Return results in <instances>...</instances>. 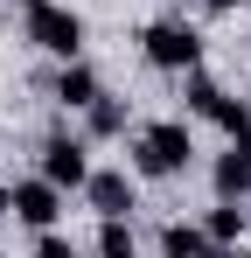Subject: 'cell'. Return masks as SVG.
Listing matches in <instances>:
<instances>
[{"mask_svg": "<svg viewBox=\"0 0 251 258\" xmlns=\"http://www.w3.org/2000/svg\"><path fill=\"white\" fill-rule=\"evenodd\" d=\"M189 161H196V133H189V119H154V126L133 133V174L174 181V174H189Z\"/></svg>", "mask_w": 251, "mask_h": 258, "instance_id": "1", "label": "cell"}, {"mask_svg": "<svg viewBox=\"0 0 251 258\" xmlns=\"http://www.w3.org/2000/svg\"><path fill=\"white\" fill-rule=\"evenodd\" d=\"M140 56L167 77H189V70H203V28L181 21V14H161V21L140 28Z\"/></svg>", "mask_w": 251, "mask_h": 258, "instance_id": "2", "label": "cell"}, {"mask_svg": "<svg viewBox=\"0 0 251 258\" xmlns=\"http://www.w3.org/2000/svg\"><path fill=\"white\" fill-rule=\"evenodd\" d=\"M28 42L42 56H56V63H77L84 56V14L63 7V0H42V7H28Z\"/></svg>", "mask_w": 251, "mask_h": 258, "instance_id": "3", "label": "cell"}, {"mask_svg": "<svg viewBox=\"0 0 251 258\" xmlns=\"http://www.w3.org/2000/svg\"><path fill=\"white\" fill-rule=\"evenodd\" d=\"M7 210H14V223H28V230H56L63 223V188L49 174H28V181L7 188Z\"/></svg>", "mask_w": 251, "mask_h": 258, "instance_id": "4", "label": "cell"}, {"mask_svg": "<svg viewBox=\"0 0 251 258\" xmlns=\"http://www.w3.org/2000/svg\"><path fill=\"white\" fill-rule=\"evenodd\" d=\"M42 174H49L63 196L91 181V161H84V140H77V133H49V140H42Z\"/></svg>", "mask_w": 251, "mask_h": 258, "instance_id": "5", "label": "cell"}, {"mask_svg": "<svg viewBox=\"0 0 251 258\" xmlns=\"http://www.w3.org/2000/svg\"><path fill=\"white\" fill-rule=\"evenodd\" d=\"M133 196H140V188H133L126 168H91V181H84V203L98 216H133Z\"/></svg>", "mask_w": 251, "mask_h": 258, "instance_id": "6", "label": "cell"}, {"mask_svg": "<svg viewBox=\"0 0 251 258\" xmlns=\"http://www.w3.org/2000/svg\"><path fill=\"white\" fill-rule=\"evenodd\" d=\"M209 188H216V203H244V196H251V161L237 154V147H230V154H216Z\"/></svg>", "mask_w": 251, "mask_h": 258, "instance_id": "7", "label": "cell"}, {"mask_svg": "<svg viewBox=\"0 0 251 258\" xmlns=\"http://www.w3.org/2000/svg\"><path fill=\"white\" fill-rule=\"evenodd\" d=\"M98 91H105V84H98V70H91L84 56H77V63H63V77H56V105H63V112H84Z\"/></svg>", "mask_w": 251, "mask_h": 258, "instance_id": "8", "label": "cell"}, {"mask_svg": "<svg viewBox=\"0 0 251 258\" xmlns=\"http://www.w3.org/2000/svg\"><path fill=\"white\" fill-rule=\"evenodd\" d=\"M84 119H91V140H119V133L133 126V105L112 98V91H98V98L84 105Z\"/></svg>", "mask_w": 251, "mask_h": 258, "instance_id": "9", "label": "cell"}, {"mask_svg": "<svg viewBox=\"0 0 251 258\" xmlns=\"http://www.w3.org/2000/svg\"><path fill=\"white\" fill-rule=\"evenodd\" d=\"M161 258H216V244H209L203 223H167L161 230Z\"/></svg>", "mask_w": 251, "mask_h": 258, "instance_id": "10", "label": "cell"}, {"mask_svg": "<svg viewBox=\"0 0 251 258\" xmlns=\"http://www.w3.org/2000/svg\"><path fill=\"white\" fill-rule=\"evenodd\" d=\"M244 216H251V210H237V203H216V210L203 216L209 244H216V251H223V244H237V237H244Z\"/></svg>", "mask_w": 251, "mask_h": 258, "instance_id": "11", "label": "cell"}, {"mask_svg": "<svg viewBox=\"0 0 251 258\" xmlns=\"http://www.w3.org/2000/svg\"><path fill=\"white\" fill-rule=\"evenodd\" d=\"M181 105H189L196 119H209V112L223 105V84H216V77H203V70H189V77H181Z\"/></svg>", "mask_w": 251, "mask_h": 258, "instance_id": "12", "label": "cell"}, {"mask_svg": "<svg viewBox=\"0 0 251 258\" xmlns=\"http://www.w3.org/2000/svg\"><path fill=\"white\" fill-rule=\"evenodd\" d=\"M133 223L126 216H98V258H133Z\"/></svg>", "mask_w": 251, "mask_h": 258, "instance_id": "13", "label": "cell"}, {"mask_svg": "<svg viewBox=\"0 0 251 258\" xmlns=\"http://www.w3.org/2000/svg\"><path fill=\"white\" fill-rule=\"evenodd\" d=\"M209 126H223V133H230V140H237V133L251 126V105H244V98H230V91H223V105L209 112Z\"/></svg>", "mask_w": 251, "mask_h": 258, "instance_id": "14", "label": "cell"}, {"mask_svg": "<svg viewBox=\"0 0 251 258\" xmlns=\"http://www.w3.org/2000/svg\"><path fill=\"white\" fill-rule=\"evenodd\" d=\"M35 258H77V244L63 230H35Z\"/></svg>", "mask_w": 251, "mask_h": 258, "instance_id": "15", "label": "cell"}, {"mask_svg": "<svg viewBox=\"0 0 251 258\" xmlns=\"http://www.w3.org/2000/svg\"><path fill=\"white\" fill-rule=\"evenodd\" d=\"M230 147H237V154H244V161H251V126H244V133H237V140H230Z\"/></svg>", "mask_w": 251, "mask_h": 258, "instance_id": "16", "label": "cell"}, {"mask_svg": "<svg viewBox=\"0 0 251 258\" xmlns=\"http://www.w3.org/2000/svg\"><path fill=\"white\" fill-rule=\"evenodd\" d=\"M203 7H209V14H230V7H237V0H203Z\"/></svg>", "mask_w": 251, "mask_h": 258, "instance_id": "17", "label": "cell"}, {"mask_svg": "<svg viewBox=\"0 0 251 258\" xmlns=\"http://www.w3.org/2000/svg\"><path fill=\"white\" fill-rule=\"evenodd\" d=\"M216 258H251V251H237V244H223V251H216Z\"/></svg>", "mask_w": 251, "mask_h": 258, "instance_id": "18", "label": "cell"}, {"mask_svg": "<svg viewBox=\"0 0 251 258\" xmlns=\"http://www.w3.org/2000/svg\"><path fill=\"white\" fill-rule=\"evenodd\" d=\"M0 216H14V210H7V181H0Z\"/></svg>", "mask_w": 251, "mask_h": 258, "instance_id": "19", "label": "cell"}, {"mask_svg": "<svg viewBox=\"0 0 251 258\" xmlns=\"http://www.w3.org/2000/svg\"><path fill=\"white\" fill-rule=\"evenodd\" d=\"M28 7H42V0H21V14H28Z\"/></svg>", "mask_w": 251, "mask_h": 258, "instance_id": "20", "label": "cell"}]
</instances>
